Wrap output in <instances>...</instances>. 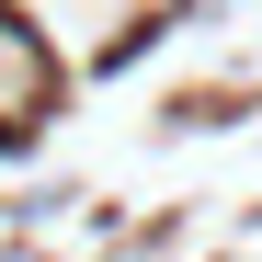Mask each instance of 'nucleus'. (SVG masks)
Instances as JSON below:
<instances>
[{"instance_id": "1", "label": "nucleus", "mask_w": 262, "mask_h": 262, "mask_svg": "<svg viewBox=\"0 0 262 262\" xmlns=\"http://www.w3.org/2000/svg\"><path fill=\"white\" fill-rule=\"evenodd\" d=\"M34 103H46V57H34V34L0 23V125H23Z\"/></svg>"}]
</instances>
